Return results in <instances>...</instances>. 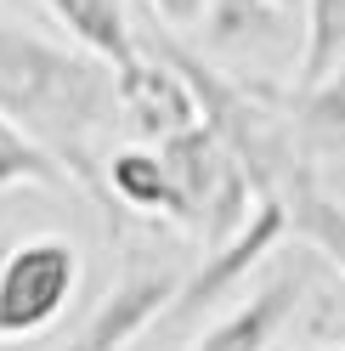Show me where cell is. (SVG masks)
<instances>
[{"mask_svg": "<svg viewBox=\"0 0 345 351\" xmlns=\"http://www.w3.org/2000/svg\"><path fill=\"white\" fill-rule=\"evenodd\" d=\"M294 119V147L300 159L317 165V159H345V62L329 69L322 80H306L294 97H277Z\"/></svg>", "mask_w": 345, "mask_h": 351, "instance_id": "52a82bcc", "label": "cell"}, {"mask_svg": "<svg viewBox=\"0 0 345 351\" xmlns=\"http://www.w3.org/2000/svg\"><path fill=\"white\" fill-rule=\"evenodd\" d=\"M79 289V250L62 238L12 244L0 261V340L40 335Z\"/></svg>", "mask_w": 345, "mask_h": 351, "instance_id": "7a4b0ae2", "label": "cell"}, {"mask_svg": "<svg viewBox=\"0 0 345 351\" xmlns=\"http://www.w3.org/2000/svg\"><path fill=\"white\" fill-rule=\"evenodd\" d=\"M181 295V278L164 261H136L114 289L102 295V306L79 323V335L62 351H125L147 323H159V312H170Z\"/></svg>", "mask_w": 345, "mask_h": 351, "instance_id": "3957f363", "label": "cell"}, {"mask_svg": "<svg viewBox=\"0 0 345 351\" xmlns=\"http://www.w3.org/2000/svg\"><path fill=\"white\" fill-rule=\"evenodd\" d=\"M283 232H289V204H283V193H266V199L249 210V221H244L238 232H227L221 244H209L204 267L192 272V278H181V295H176V306H170V312H176V317L204 312V306H209L215 295H227L232 283H238Z\"/></svg>", "mask_w": 345, "mask_h": 351, "instance_id": "277c9868", "label": "cell"}, {"mask_svg": "<svg viewBox=\"0 0 345 351\" xmlns=\"http://www.w3.org/2000/svg\"><path fill=\"white\" fill-rule=\"evenodd\" d=\"M300 306V272H277L272 283H261L238 312H227L215 328H204L187 351H266L277 340V328L289 323V312Z\"/></svg>", "mask_w": 345, "mask_h": 351, "instance_id": "8992f818", "label": "cell"}, {"mask_svg": "<svg viewBox=\"0 0 345 351\" xmlns=\"http://www.w3.org/2000/svg\"><path fill=\"white\" fill-rule=\"evenodd\" d=\"M283 204H289V227L306 232V244L345 278V204L329 199V193L311 182V165L283 187Z\"/></svg>", "mask_w": 345, "mask_h": 351, "instance_id": "30bf717a", "label": "cell"}, {"mask_svg": "<svg viewBox=\"0 0 345 351\" xmlns=\"http://www.w3.org/2000/svg\"><path fill=\"white\" fill-rule=\"evenodd\" d=\"M147 6H153L159 23H176V29L204 23V17H209V0H147Z\"/></svg>", "mask_w": 345, "mask_h": 351, "instance_id": "5bb4252c", "label": "cell"}, {"mask_svg": "<svg viewBox=\"0 0 345 351\" xmlns=\"http://www.w3.org/2000/svg\"><path fill=\"white\" fill-rule=\"evenodd\" d=\"M12 187H51V193H74V176L62 170L46 147H40L23 125H12L0 114V193Z\"/></svg>", "mask_w": 345, "mask_h": 351, "instance_id": "7c38bea8", "label": "cell"}, {"mask_svg": "<svg viewBox=\"0 0 345 351\" xmlns=\"http://www.w3.org/2000/svg\"><path fill=\"white\" fill-rule=\"evenodd\" d=\"M119 114L131 119L147 142H164V136H176V130L199 125V102H192L187 80L153 51V57H136L131 69L119 74Z\"/></svg>", "mask_w": 345, "mask_h": 351, "instance_id": "5b68a950", "label": "cell"}, {"mask_svg": "<svg viewBox=\"0 0 345 351\" xmlns=\"http://www.w3.org/2000/svg\"><path fill=\"white\" fill-rule=\"evenodd\" d=\"M46 12L91 57H102L114 74H125L142 57L136 51V34H131V17H125V0H46Z\"/></svg>", "mask_w": 345, "mask_h": 351, "instance_id": "ba28073f", "label": "cell"}, {"mask_svg": "<svg viewBox=\"0 0 345 351\" xmlns=\"http://www.w3.org/2000/svg\"><path fill=\"white\" fill-rule=\"evenodd\" d=\"M6 250H12V244H0V261H6Z\"/></svg>", "mask_w": 345, "mask_h": 351, "instance_id": "9a60e30c", "label": "cell"}, {"mask_svg": "<svg viewBox=\"0 0 345 351\" xmlns=\"http://www.w3.org/2000/svg\"><path fill=\"white\" fill-rule=\"evenodd\" d=\"M0 114L23 125L79 193L114 204L91 159V136L119 119V74L91 51H62L17 23H0Z\"/></svg>", "mask_w": 345, "mask_h": 351, "instance_id": "6da1fadb", "label": "cell"}, {"mask_svg": "<svg viewBox=\"0 0 345 351\" xmlns=\"http://www.w3.org/2000/svg\"><path fill=\"white\" fill-rule=\"evenodd\" d=\"M209 46L221 51H272L289 34L283 0H209Z\"/></svg>", "mask_w": 345, "mask_h": 351, "instance_id": "8fae6325", "label": "cell"}, {"mask_svg": "<svg viewBox=\"0 0 345 351\" xmlns=\"http://www.w3.org/2000/svg\"><path fill=\"white\" fill-rule=\"evenodd\" d=\"M107 193L114 204H131L142 215H170L181 221V193L170 182V165L159 159V147H125L107 159Z\"/></svg>", "mask_w": 345, "mask_h": 351, "instance_id": "9c48e42d", "label": "cell"}, {"mask_svg": "<svg viewBox=\"0 0 345 351\" xmlns=\"http://www.w3.org/2000/svg\"><path fill=\"white\" fill-rule=\"evenodd\" d=\"M306 57H300V85L322 80L345 62V0H306Z\"/></svg>", "mask_w": 345, "mask_h": 351, "instance_id": "4fadbf2b", "label": "cell"}]
</instances>
